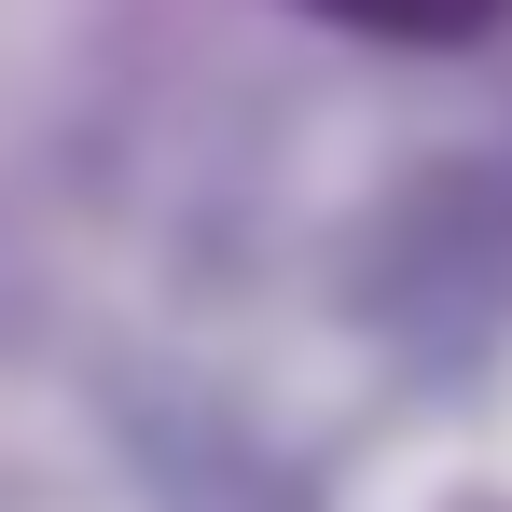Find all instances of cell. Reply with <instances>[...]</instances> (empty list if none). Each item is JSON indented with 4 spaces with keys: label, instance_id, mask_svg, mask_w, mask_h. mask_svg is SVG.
<instances>
[{
    "label": "cell",
    "instance_id": "obj_1",
    "mask_svg": "<svg viewBox=\"0 0 512 512\" xmlns=\"http://www.w3.org/2000/svg\"><path fill=\"white\" fill-rule=\"evenodd\" d=\"M333 28L360 42H471V28H499V0H319Z\"/></svg>",
    "mask_w": 512,
    "mask_h": 512
}]
</instances>
